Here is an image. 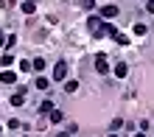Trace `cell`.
Instances as JSON below:
<instances>
[{
    "mask_svg": "<svg viewBox=\"0 0 154 137\" xmlns=\"http://www.w3.org/2000/svg\"><path fill=\"white\" fill-rule=\"evenodd\" d=\"M87 25H90V34H93V36H112V34L118 31L115 25H106V23H104L101 14H98V17H90Z\"/></svg>",
    "mask_w": 154,
    "mask_h": 137,
    "instance_id": "obj_1",
    "label": "cell"
},
{
    "mask_svg": "<svg viewBox=\"0 0 154 137\" xmlns=\"http://www.w3.org/2000/svg\"><path fill=\"white\" fill-rule=\"evenodd\" d=\"M53 78H56V81L67 78V62H56V65H53Z\"/></svg>",
    "mask_w": 154,
    "mask_h": 137,
    "instance_id": "obj_2",
    "label": "cell"
},
{
    "mask_svg": "<svg viewBox=\"0 0 154 137\" xmlns=\"http://www.w3.org/2000/svg\"><path fill=\"white\" fill-rule=\"evenodd\" d=\"M95 70L101 73V76H104V73H109V62H106V53H98V56H95Z\"/></svg>",
    "mask_w": 154,
    "mask_h": 137,
    "instance_id": "obj_3",
    "label": "cell"
},
{
    "mask_svg": "<svg viewBox=\"0 0 154 137\" xmlns=\"http://www.w3.org/2000/svg\"><path fill=\"white\" fill-rule=\"evenodd\" d=\"M8 101H11V106H23V104H25V90L20 87V90H17V93L11 95V98H8Z\"/></svg>",
    "mask_w": 154,
    "mask_h": 137,
    "instance_id": "obj_4",
    "label": "cell"
},
{
    "mask_svg": "<svg viewBox=\"0 0 154 137\" xmlns=\"http://www.w3.org/2000/svg\"><path fill=\"white\" fill-rule=\"evenodd\" d=\"M101 17H104V20H112V17H118V6H112V3L104 6V8H101Z\"/></svg>",
    "mask_w": 154,
    "mask_h": 137,
    "instance_id": "obj_5",
    "label": "cell"
},
{
    "mask_svg": "<svg viewBox=\"0 0 154 137\" xmlns=\"http://www.w3.org/2000/svg\"><path fill=\"white\" fill-rule=\"evenodd\" d=\"M0 81H3V84H14V81H17V73L3 70V73H0Z\"/></svg>",
    "mask_w": 154,
    "mask_h": 137,
    "instance_id": "obj_6",
    "label": "cell"
},
{
    "mask_svg": "<svg viewBox=\"0 0 154 137\" xmlns=\"http://www.w3.org/2000/svg\"><path fill=\"white\" fill-rule=\"evenodd\" d=\"M126 73H129V67H126V62H118V65H115V76H118V78H123Z\"/></svg>",
    "mask_w": 154,
    "mask_h": 137,
    "instance_id": "obj_7",
    "label": "cell"
},
{
    "mask_svg": "<svg viewBox=\"0 0 154 137\" xmlns=\"http://www.w3.org/2000/svg\"><path fill=\"white\" fill-rule=\"evenodd\" d=\"M23 11H25V14H34V11H37V6H34V0H23Z\"/></svg>",
    "mask_w": 154,
    "mask_h": 137,
    "instance_id": "obj_8",
    "label": "cell"
},
{
    "mask_svg": "<svg viewBox=\"0 0 154 137\" xmlns=\"http://www.w3.org/2000/svg\"><path fill=\"white\" fill-rule=\"evenodd\" d=\"M62 120H65V115L59 109H51V123H62Z\"/></svg>",
    "mask_w": 154,
    "mask_h": 137,
    "instance_id": "obj_9",
    "label": "cell"
},
{
    "mask_svg": "<svg viewBox=\"0 0 154 137\" xmlns=\"http://www.w3.org/2000/svg\"><path fill=\"white\" fill-rule=\"evenodd\" d=\"M76 90H79V81H73V78H65V93H76Z\"/></svg>",
    "mask_w": 154,
    "mask_h": 137,
    "instance_id": "obj_10",
    "label": "cell"
},
{
    "mask_svg": "<svg viewBox=\"0 0 154 137\" xmlns=\"http://www.w3.org/2000/svg\"><path fill=\"white\" fill-rule=\"evenodd\" d=\"M31 70H45V59H34L31 62Z\"/></svg>",
    "mask_w": 154,
    "mask_h": 137,
    "instance_id": "obj_11",
    "label": "cell"
},
{
    "mask_svg": "<svg viewBox=\"0 0 154 137\" xmlns=\"http://www.w3.org/2000/svg\"><path fill=\"white\" fill-rule=\"evenodd\" d=\"M51 109H53V101H42V106H39V112H42V115H48Z\"/></svg>",
    "mask_w": 154,
    "mask_h": 137,
    "instance_id": "obj_12",
    "label": "cell"
},
{
    "mask_svg": "<svg viewBox=\"0 0 154 137\" xmlns=\"http://www.w3.org/2000/svg\"><path fill=\"white\" fill-rule=\"evenodd\" d=\"M8 129H11V132H20V129H23V123L14 117V120H8Z\"/></svg>",
    "mask_w": 154,
    "mask_h": 137,
    "instance_id": "obj_13",
    "label": "cell"
},
{
    "mask_svg": "<svg viewBox=\"0 0 154 137\" xmlns=\"http://www.w3.org/2000/svg\"><path fill=\"white\" fill-rule=\"evenodd\" d=\"M146 31H149V28H146V25H143V23H134V34H137V36H143Z\"/></svg>",
    "mask_w": 154,
    "mask_h": 137,
    "instance_id": "obj_14",
    "label": "cell"
},
{
    "mask_svg": "<svg viewBox=\"0 0 154 137\" xmlns=\"http://www.w3.org/2000/svg\"><path fill=\"white\" fill-rule=\"evenodd\" d=\"M112 39H115V42H121V45H129V39H126V36H123V34H118V31L112 34Z\"/></svg>",
    "mask_w": 154,
    "mask_h": 137,
    "instance_id": "obj_15",
    "label": "cell"
},
{
    "mask_svg": "<svg viewBox=\"0 0 154 137\" xmlns=\"http://www.w3.org/2000/svg\"><path fill=\"white\" fill-rule=\"evenodd\" d=\"M37 90H48V78H45V76L37 78Z\"/></svg>",
    "mask_w": 154,
    "mask_h": 137,
    "instance_id": "obj_16",
    "label": "cell"
},
{
    "mask_svg": "<svg viewBox=\"0 0 154 137\" xmlns=\"http://www.w3.org/2000/svg\"><path fill=\"white\" fill-rule=\"evenodd\" d=\"M0 62H3V67H8L14 62V56H11V53H3V59H0Z\"/></svg>",
    "mask_w": 154,
    "mask_h": 137,
    "instance_id": "obj_17",
    "label": "cell"
},
{
    "mask_svg": "<svg viewBox=\"0 0 154 137\" xmlns=\"http://www.w3.org/2000/svg\"><path fill=\"white\" fill-rule=\"evenodd\" d=\"M121 126H123V120H121V117H115V120L109 123V129H112V132H118V129H121Z\"/></svg>",
    "mask_w": 154,
    "mask_h": 137,
    "instance_id": "obj_18",
    "label": "cell"
},
{
    "mask_svg": "<svg viewBox=\"0 0 154 137\" xmlns=\"http://www.w3.org/2000/svg\"><path fill=\"white\" fill-rule=\"evenodd\" d=\"M20 70L28 73V70H31V62H28V59H23V62H20Z\"/></svg>",
    "mask_w": 154,
    "mask_h": 137,
    "instance_id": "obj_19",
    "label": "cell"
},
{
    "mask_svg": "<svg viewBox=\"0 0 154 137\" xmlns=\"http://www.w3.org/2000/svg\"><path fill=\"white\" fill-rule=\"evenodd\" d=\"M79 3H81V6H87V8H93V6H95V0H79Z\"/></svg>",
    "mask_w": 154,
    "mask_h": 137,
    "instance_id": "obj_20",
    "label": "cell"
},
{
    "mask_svg": "<svg viewBox=\"0 0 154 137\" xmlns=\"http://www.w3.org/2000/svg\"><path fill=\"white\" fill-rule=\"evenodd\" d=\"M146 11H149V14H154V0H149V3H146Z\"/></svg>",
    "mask_w": 154,
    "mask_h": 137,
    "instance_id": "obj_21",
    "label": "cell"
},
{
    "mask_svg": "<svg viewBox=\"0 0 154 137\" xmlns=\"http://www.w3.org/2000/svg\"><path fill=\"white\" fill-rule=\"evenodd\" d=\"M0 45H3V31H0Z\"/></svg>",
    "mask_w": 154,
    "mask_h": 137,
    "instance_id": "obj_22",
    "label": "cell"
},
{
    "mask_svg": "<svg viewBox=\"0 0 154 137\" xmlns=\"http://www.w3.org/2000/svg\"><path fill=\"white\" fill-rule=\"evenodd\" d=\"M0 132H3V126H0Z\"/></svg>",
    "mask_w": 154,
    "mask_h": 137,
    "instance_id": "obj_23",
    "label": "cell"
}]
</instances>
